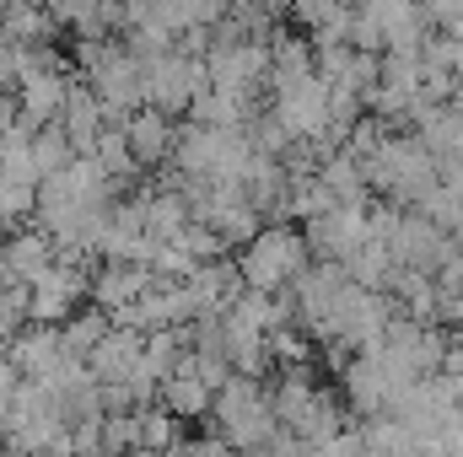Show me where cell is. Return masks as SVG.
<instances>
[{
  "instance_id": "cell-1",
  "label": "cell",
  "mask_w": 463,
  "mask_h": 457,
  "mask_svg": "<svg viewBox=\"0 0 463 457\" xmlns=\"http://www.w3.org/2000/svg\"><path fill=\"white\" fill-rule=\"evenodd\" d=\"M307 247H302V237L297 231H259L253 242H248V258L237 264V280L248 285V291H259V296H275L286 280H297L307 264Z\"/></svg>"
},
{
  "instance_id": "cell-2",
  "label": "cell",
  "mask_w": 463,
  "mask_h": 457,
  "mask_svg": "<svg viewBox=\"0 0 463 457\" xmlns=\"http://www.w3.org/2000/svg\"><path fill=\"white\" fill-rule=\"evenodd\" d=\"M173 404L189 409V415L205 409V382H200V377H178V382H173Z\"/></svg>"
},
{
  "instance_id": "cell-3",
  "label": "cell",
  "mask_w": 463,
  "mask_h": 457,
  "mask_svg": "<svg viewBox=\"0 0 463 457\" xmlns=\"http://www.w3.org/2000/svg\"><path fill=\"white\" fill-rule=\"evenodd\" d=\"M156 140H162V124H156V118H146V124H140V145H151V151H156Z\"/></svg>"
}]
</instances>
